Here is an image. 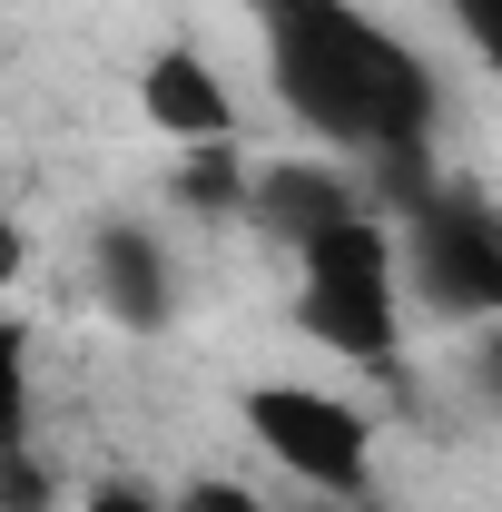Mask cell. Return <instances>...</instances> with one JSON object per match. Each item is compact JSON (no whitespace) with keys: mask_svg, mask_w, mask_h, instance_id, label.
I'll use <instances>...</instances> for the list:
<instances>
[{"mask_svg":"<svg viewBox=\"0 0 502 512\" xmlns=\"http://www.w3.org/2000/svg\"><path fill=\"white\" fill-rule=\"evenodd\" d=\"M453 20H463L473 50H502V0H453Z\"/></svg>","mask_w":502,"mask_h":512,"instance_id":"7c38bea8","label":"cell"},{"mask_svg":"<svg viewBox=\"0 0 502 512\" xmlns=\"http://www.w3.org/2000/svg\"><path fill=\"white\" fill-rule=\"evenodd\" d=\"M394 286H414L443 325L502 316V217L473 188H424L394 247Z\"/></svg>","mask_w":502,"mask_h":512,"instance_id":"3957f363","label":"cell"},{"mask_svg":"<svg viewBox=\"0 0 502 512\" xmlns=\"http://www.w3.org/2000/svg\"><path fill=\"white\" fill-rule=\"evenodd\" d=\"M0 512H50V463H40L30 444L0 453Z\"/></svg>","mask_w":502,"mask_h":512,"instance_id":"30bf717a","label":"cell"},{"mask_svg":"<svg viewBox=\"0 0 502 512\" xmlns=\"http://www.w3.org/2000/svg\"><path fill=\"white\" fill-rule=\"evenodd\" d=\"M89 512H168V503H148V493H89Z\"/></svg>","mask_w":502,"mask_h":512,"instance_id":"5bb4252c","label":"cell"},{"mask_svg":"<svg viewBox=\"0 0 502 512\" xmlns=\"http://www.w3.org/2000/svg\"><path fill=\"white\" fill-rule=\"evenodd\" d=\"M89 276H99V306H109L119 325H138V335L178 316V266H168V247H158L148 227H99Z\"/></svg>","mask_w":502,"mask_h":512,"instance_id":"52a82bcc","label":"cell"},{"mask_svg":"<svg viewBox=\"0 0 502 512\" xmlns=\"http://www.w3.org/2000/svg\"><path fill=\"white\" fill-rule=\"evenodd\" d=\"M266 60H276V89L286 109L355 148V158H384L404 197L414 188V148L434 128V69L414 60L384 20H365L355 0H266Z\"/></svg>","mask_w":502,"mask_h":512,"instance_id":"6da1fadb","label":"cell"},{"mask_svg":"<svg viewBox=\"0 0 502 512\" xmlns=\"http://www.w3.org/2000/svg\"><path fill=\"white\" fill-rule=\"evenodd\" d=\"M178 512H266V503H256L247 483H188V503H178Z\"/></svg>","mask_w":502,"mask_h":512,"instance_id":"8fae6325","label":"cell"},{"mask_svg":"<svg viewBox=\"0 0 502 512\" xmlns=\"http://www.w3.org/2000/svg\"><path fill=\"white\" fill-rule=\"evenodd\" d=\"M247 217L266 237H286V247H306L325 227H345V217H365V197L345 168H315V158H276V168H247Z\"/></svg>","mask_w":502,"mask_h":512,"instance_id":"5b68a950","label":"cell"},{"mask_svg":"<svg viewBox=\"0 0 502 512\" xmlns=\"http://www.w3.org/2000/svg\"><path fill=\"white\" fill-rule=\"evenodd\" d=\"M138 99H148V128H168L178 148H217V138H237V99H227V79L207 50H158L148 79H138Z\"/></svg>","mask_w":502,"mask_h":512,"instance_id":"8992f818","label":"cell"},{"mask_svg":"<svg viewBox=\"0 0 502 512\" xmlns=\"http://www.w3.org/2000/svg\"><path fill=\"white\" fill-rule=\"evenodd\" d=\"M20 266H30V237H20V227H10V217H0V286H10V276H20Z\"/></svg>","mask_w":502,"mask_h":512,"instance_id":"4fadbf2b","label":"cell"},{"mask_svg":"<svg viewBox=\"0 0 502 512\" xmlns=\"http://www.w3.org/2000/svg\"><path fill=\"white\" fill-rule=\"evenodd\" d=\"M247 434L296 483H315L325 503H355L365 493V473H375V424L345 404V394H325V384H256L247 394Z\"/></svg>","mask_w":502,"mask_h":512,"instance_id":"277c9868","label":"cell"},{"mask_svg":"<svg viewBox=\"0 0 502 512\" xmlns=\"http://www.w3.org/2000/svg\"><path fill=\"white\" fill-rule=\"evenodd\" d=\"M30 444V355H20V335L0 325V453Z\"/></svg>","mask_w":502,"mask_h":512,"instance_id":"9c48e42d","label":"cell"},{"mask_svg":"<svg viewBox=\"0 0 502 512\" xmlns=\"http://www.w3.org/2000/svg\"><path fill=\"white\" fill-rule=\"evenodd\" d=\"M296 316H306L315 345L355 355V365H384L394 355V325H404V286H394V237L375 217H345L296 247Z\"/></svg>","mask_w":502,"mask_h":512,"instance_id":"7a4b0ae2","label":"cell"},{"mask_svg":"<svg viewBox=\"0 0 502 512\" xmlns=\"http://www.w3.org/2000/svg\"><path fill=\"white\" fill-rule=\"evenodd\" d=\"M168 188H178V207H197V217H237V207H247V168H237V138H217V148H188Z\"/></svg>","mask_w":502,"mask_h":512,"instance_id":"ba28073f","label":"cell"}]
</instances>
